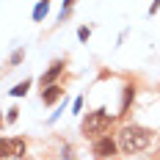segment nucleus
<instances>
[{"label": "nucleus", "instance_id": "obj_1", "mask_svg": "<svg viewBox=\"0 0 160 160\" xmlns=\"http://www.w3.org/2000/svg\"><path fill=\"white\" fill-rule=\"evenodd\" d=\"M116 146L124 155H138V152L152 146V132L146 127H138V124H127V127L119 130V144Z\"/></svg>", "mask_w": 160, "mask_h": 160}, {"label": "nucleus", "instance_id": "obj_2", "mask_svg": "<svg viewBox=\"0 0 160 160\" xmlns=\"http://www.w3.org/2000/svg\"><path fill=\"white\" fill-rule=\"evenodd\" d=\"M108 127H111V113L105 108H97L83 119V135L86 138H99V132H105Z\"/></svg>", "mask_w": 160, "mask_h": 160}, {"label": "nucleus", "instance_id": "obj_3", "mask_svg": "<svg viewBox=\"0 0 160 160\" xmlns=\"http://www.w3.org/2000/svg\"><path fill=\"white\" fill-rule=\"evenodd\" d=\"M91 149H94V155H97L99 160H108L111 155H116V141H113L111 135H99Z\"/></svg>", "mask_w": 160, "mask_h": 160}, {"label": "nucleus", "instance_id": "obj_4", "mask_svg": "<svg viewBox=\"0 0 160 160\" xmlns=\"http://www.w3.org/2000/svg\"><path fill=\"white\" fill-rule=\"evenodd\" d=\"M61 97H64V88H61V86H44V88H42V102H44V105L58 102Z\"/></svg>", "mask_w": 160, "mask_h": 160}, {"label": "nucleus", "instance_id": "obj_5", "mask_svg": "<svg viewBox=\"0 0 160 160\" xmlns=\"http://www.w3.org/2000/svg\"><path fill=\"white\" fill-rule=\"evenodd\" d=\"M61 72H64V61H55V64H52V66L47 69V72H44V75L39 78V80H42V88H44V86H52V80L58 78Z\"/></svg>", "mask_w": 160, "mask_h": 160}, {"label": "nucleus", "instance_id": "obj_6", "mask_svg": "<svg viewBox=\"0 0 160 160\" xmlns=\"http://www.w3.org/2000/svg\"><path fill=\"white\" fill-rule=\"evenodd\" d=\"M25 149H28L25 138H11V158H25Z\"/></svg>", "mask_w": 160, "mask_h": 160}, {"label": "nucleus", "instance_id": "obj_7", "mask_svg": "<svg viewBox=\"0 0 160 160\" xmlns=\"http://www.w3.org/2000/svg\"><path fill=\"white\" fill-rule=\"evenodd\" d=\"M47 11H50V0H42V3H36V8H33V19H36V22H42V19L47 17Z\"/></svg>", "mask_w": 160, "mask_h": 160}, {"label": "nucleus", "instance_id": "obj_8", "mask_svg": "<svg viewBox=\"0 0 160 160\" xmlns=\"http://www.w3.org/2000/svg\"><path fill=\"white\" fill-rule=\"evenodd\" d=\"M135 97V88L132 86H124V97H122V111L119 113H127V108H130V99Z\"/></svg>", "mask_w": 160, "mask_h": 160}, {"label": "nucleus", "instance_id": "obj_9", "mask_svg": "<svg viewBox=\"0 0 160 160\" xmlns=\"http://www.w3.org/2000/svg\"><path fill=\"white\" fill-rule=\"evenodd\" d=\"M28 88H31V80H22V83H17L14 88H11V97H25Z\"/></svg>", "mask_w": 160, "mask_h": 160}, {"label": "nucleus", "instance_id": "obj_10", "mask_svg": "<svg viewBox=\"0 0 160 160\" xmlns=\"http://www.w3.org/2000/svg\"><path fill=\"white\" fill-rule=\"evenodd\" d=\"M11 158V138H0V160Z\"/></svg>", "mask_w": 160, "mask_h": 160}, {"label": "nucleus", "instance_id": "obj_11", "mask_svg": "<svg viewBox=\"0 0 160 160\" xmlns=\"http://www.w3.org/2000/svg\"><path fill=\"white\" fill-rule=\"evenodd\" d=\"M72 6H75V0H64V11H61V19H66V14L72 11Z\"/></svg>", "mask_w": 160, "mask_h": 160}, {"label": "nucleus", "instance_id": "obj_12", "mask_svg": "<svg viewBox=\"0 0 160 160\" xmlns=\"http://www.w3.org/2000/svg\"><path fill=\"white\" fill-rule=\"evenodd\" d=\"M88 36H91V31H88V28H80V31H78V39H80V42H86Z\"/></svg>", "mask_w": 160, "mask_h": 160}, {"label": "nucleus", "instance_id": "obj_13", "mask_svg": "<svg viewBox=\"0 0 160 160\" xmlns=\"http://www.w3.org/2000/svg\"><path fill=\"white\" fill-rule=\"evenodd\" d=\"M22 58H25V52H22V50H17L14 55H11V64H19V61H22Z\"/></svg>", "mask_w": 160, "mask_h": 160}, {"label": "nucleus", "instance_id": "obj_14", "mask_svg": "<svg viewBox=\"0 0 160 160\" xmlns=\"http://www.w3.org/2000/svg\"><path fill=\"white\" fill-rule=\"evenodd\" d=\"M8 122H17V108H8V116H6Z\"/></svg>", "mask_w": 160, "mask_h": 160}, {"label": "nucleus", "instance_id": "obj_15", "mask_svg": "<svg viewBox=\"0 0 160 160\" xmlns=\"http://www.w3.org/2000/svg\"><path fill=\"white\" fill-rule=\"evenodd\" d=\"M64 160H72V146H64Z\"/></svg>", "mask_w": 160, "mask_h": 160}, {"label": "nucleus", "instance_id": "obj_16", "mask_svg": "<svg viewBox=\"0 0 160 160\" xmlns=\"http://www.w3.org/2000/svg\"><path fill=\"white\" fill-rule=\"evenodd\" d=\"M80 108H83V99L78 97V99H75V111H72V113H80Z\"/></svg>", "mask_w": 160, "mask_h": 160}, {"label": "nucleus", "instance_id": "obj_17", "mask_svg": "<svg viewBox=\"0 0 160 160\" xmlns=\"http://www.w3.org/2000/svg\"><path fill=\"white\" fill-rule=\"evenodd\" d=\"M160 8V0H155V3H152V8H149V11H152V14H155V11H158Z\"/></svg>", "mask_w": 160, "mask_h": 160}]
</instances>
